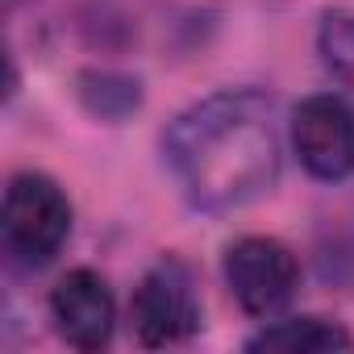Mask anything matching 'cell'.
<instances>
[{
  "label": "cell",
  "mask_w": 354,
  "mask_h": 354,
  "mask_svg": "<svg viewBox=\"0 0 354 354\" xmlns=\"http://www.w3.org/2000/svg\"><path fill=\"white\" fill-rule=\"evenodd\" d=\"M292 146L317 180H346L354 171V109L342 96H308L292 117Z\"/></svg>",
  "instance_id": "5"
},
{
  "label": "cell",
  "mask_w": 354,
  "mask_h": 354,
  "mask_svg": "<svg viewBox=\"0 0 354 354\" xmlns=\"http://www.w3.org/2000/svg\"><path fill=\"white\" fill-rule=\"evenodd\" d=\"M225 283L242 304V313L271 321L292 304L300 267H296V254L275 238H238L225 250Z\"/></svg>",
  "instance_id": "3"
},
{
  "label": "cell",
  "mask_w": 354,
  "mask_h": 354,
  "mask_svg": "<svg viewBox=\"0 0 354 354\" xmlns=\"http://www.w3.org/2000/svg\"><path fill=\"white\" fill-rule=\"evenodd\" d=\"M133 333L142 346H175L188 342L201 325V300L184 263L162 259L154 271L142 275L133 292Z\"/></svg>",
  "instance_id": "4"
},
{
  "label": "cell",
  "mask_w": 354,
  "mask_h": 354,
  "mask_svg": "<svg viewBox=\"0 0 354 354\" xmlns=\"http://www.w3.org/2000/svg\"><path fill=\"white\" fill-rule=\"evenodd\" d=\"M350 346H354V337L325 317L275 321L246 342V350H279V354H325V350H350Z\"/></svg>",
  "instance_id": "7"
},
{
  "label": "cell",
  "mask_w": 354,
  "mask_h": 354,
  "mask_svg": "<svg viewBox=\"0 0 354 354\" xmlns=\"http://www.w3.org/2000/svg\"><path fill=\"white\" fill-rule=\"evenodd\" d=\"M50 317L63 333L67 346L75 350H100L109 346L113 337V325H117V308H113V292L109 283L88 271V267H75L67 271L55 292H50Z\"/></svg>",
  "instance_id": "6"
},
{
  "label": "cell",
  "mask_w": 354,
  "mask_h": 354,
  "mask_svg": "<svg viewBox=\"0 0 354 354\" xmlns=\"http://www.w3.org/2000/svg\"><path fill=\"white\" fill-rule=\"evenodd\" d=\"M80 84H84L80 96H84V104H88L96 117H113V121H117V117L133 113L138 100H142L138 80H129V75H109V71H100V75H84Z\"/></svg>",
  "instance_id": "8"
},
{
  "label": "cell",
  "mask_w": 354,
  "mask_h": 354,
  "mask_svg": "<svg viewBox=\"0 0 354 354\" xmlns=\"http://www.w3.org/2000/svg\"><path fill=\"white\" fill-rule=\"evenodd\" d=\"M162 154L192 209H242L279 180L275 104L250 88L209 96L171 121L162 133Z\"/></svg>",
  "instance_id": "1"
},
{
  "label": "cell",
  "mask_w": 354,
  "mask_h": 354,
  "mask_svg": "<svg viewBox=\"0 0 354 354\" xmlns=\"http://www.w3.org/2000/svg\"><path fill=\"white\" fill-rule=\"evenodd\" d=\"M0 230H5V250L13 254V263L46 267L71 234V205L50 175L21 171L5 188Z\"/></svg>",
  "instance_id": "2"
},
{
  "label": "cell",
  "mask_w": 354,
  "mask_h": 354,
  "mask_svg": "<svg viewBox=\"0 0 354 354\" xmlns=\"http://www.w3.org/2000/svg\"><path fill=\"white\" fill-rule=\"evenodd\" d=\"M317 50L333 75L354 80V13H325L321 34H317Z\"/></svg>",
  "instance_id": "9"
}]
</instances>
